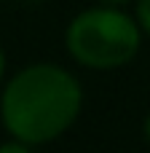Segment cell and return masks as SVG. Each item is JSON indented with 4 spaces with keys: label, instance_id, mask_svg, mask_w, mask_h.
Segmentation results:
<instances>
[{
    "label": "cell",
    "instance_id": "1",
    "mask_svg": "<svg viewBox=\"0 0 150 153\" xmlns=\"http://www.w3.org/2000/svg\"><path fill=\"white\" fill-rule=\"evenodd\" d=\"M83 108L81 81L62 65L35 62L21 67L3 89L0 118L24 145H46L62 137Z\"/></svg>",
    "mask_w": 150,
    "mask_h": 153
},
{
    "label": "cell",
    "instance_id": "2",
    "mask_svg": "<svg viewBox=\"0 0 150 153\" xmlns=\"http://www.w3.org/2000/svg\"><path fill=\"white\" fill-rule=\"evenodd\" d=\"M142 27L115 5H94L72 16L64 32L70 56L89 70H118L129 65L142 46Z\"/></svg>",
    "mask_w": 150,
    "mask_h": 153
},
{
    "label": "cell",
    "instance_id": "3",
    "mask_svg": "<svg viewBox=\"0 0 150 153\" xmlns=\"http://www.w3.org/2000/svg\"><path fill=\"white\" fill-rule=\"evenodd\" d=\"M134 16H137L142 32L150 38V0H137V5H134Z\"/></svg>",
    "mask_w": 150,
    "mask_h": 153
},
{
    "label": "cell",
    "instance_id": "4",
    "mask_svg": "<svg viewBox=\"0 0 150 153\" xmlns=\"http://www.w3.org/2000/svg\"><path fill=\"white\" fill-rule=\"evenodd\" d=\"M142 134H145V140L150 143V113H148V118H145V124H142Z\"/></svg>",
    "mask_w": 150,
    "mask_h": 153
},
{
    "label": "cell",
    "instance_id": "5",
    "mask_svg": "<svg viewBox=\"0 0 150 153\" xmlns=\"http://www.w3.org/2000/svg\"><path fill=\"white\" fill-rule=\"evenodd\" d=\"M102 3H105V5H115V8H123L129 0H102Z\"/></svg>",
    "mask_w": 150,
    "mask_h": 153
},
{
    "label": "cell",
    "instance_id": "6",
    "mask_svg": "<svg viewBox=\"0 0 150 153\" xmlns=\"http://www.w3.org/2000/svg\"><path fill=\"white\" fill-rule=\"evenodd\" d=\"M3 75H5V54L0 48V81H3Z\"/></svg>",
    "mask_w": 150,
    "mask_h": 153
},
{
    "label": "cell",
    "instance_id": "7",
    "mask_svg": "<svg viewBox=\"0 0 150 153\" xmlns=\"http://www.w3.org/2000/svg\"><path fill=\"white\" fill-rule=\"evenodd\" d=\"M24 3H35V0H24Z\"/></svg>",
    "mask_w": 150,
    "mask_h": 153
}]
</instances>
